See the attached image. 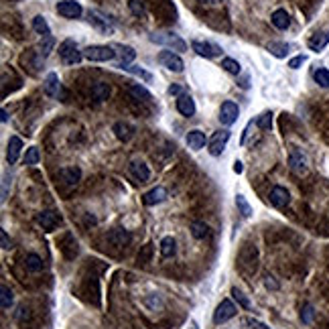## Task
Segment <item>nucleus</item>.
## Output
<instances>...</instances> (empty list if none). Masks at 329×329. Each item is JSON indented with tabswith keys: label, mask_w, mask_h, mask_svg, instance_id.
Here are the masks:
<instances>
[{
	"label": "nucleus",
	"mask_w": 329,
	"mask_h": 329,
	"mask_svg": "<svg viewBox=\"0 0 329 329\" xmlns=\"http://www.w3.org/2000/svg\"><path fill=\"white\" fill-rule=\"evenodd\" d=\"M108 242L112 244L114 248H124L130 244V240H132V234L130 232H126V230H122V228H114V230H110L108 232Z\"/></svg>",
	"instance_id": "obj_12"
},
{
	"label": "nucleus",
	"mask_w": 329,
	"mask_h": 329,
	"mask_svg": "<svg viewBox=\"0 0 329 329\" xmlns=\"http://www.w3.org/2000/svg\"><path fill=\"white\" fill-rule=\"evenodd\" d=\"M128 171H130V175H132L136 181H140V183H145V181L151 179V169L143 163V161H132V163L128 165Z\"/></svg>",
	"instance_id": "obj_15"
},
{
	"label": "nucleus",
	"mask_w": 329,
	"mask_h": 329,
	"mask_svg": "<svg viewBox=\"0 0 329 329\" xmlns=\"http://www.w3.org/2000/svg\"><path fill=\"white\" fill-rule=\"evenodd\" d=\"M112 130H114L116 138H118V140H122V143H128V140L134 136V126H132V124H128V122H116Z\"/></svg>",
	"instance_id": "obj_18"
},
{
	"label": "nucleus",
	"mask_w": 329,
	"mask_h": 329,
	"mask_svg": "<svg viewBox=\"0 0 329 329\" xmlns=\"http://www.w3.org/2000/svg\"><path fill=\"white\" fill-rule=\"evenodd\" d=\"M0 120H2V122H8V112H6V110L0 112Z\"/></svg>",
	"instance_id": "obj_52"
},
{
	"label": "nucleus",
	"mask_w": 329,
	"mask_h": 329,
	"mask_svg": "<svg viewBox=\"0 0 329 329\" xmlns=\"http://www.w3.org/2000/svg\"><path fill=\"white\" fill-rule=\"evenodd\" d=\"M25 264H27V268H29L31 272H41V270H43V260H41V256H37V254H27V256H25Z\"/></svg>",
	"instance_id": "obj_33"
},
{
	"label": "nucleus",
	"mask_w": 329,
	"mask_h": 329,
	"mask_svg": "<svg viewBox=\"0 0 329 329\" xmlns=\"http://www.w3.org/2000/svg\"><path fill=\"white\" fill-rule=\"evenodd\" d=\"M151 252H153V244H147L145 250L138 254V262H140V264H147V262H149V258H151Z\"/></svg>",
	"instance_id": "obj_45"
},
{
	"label": "nucleus",
	"mask_w": 329,
	"mask_h": 329,
	"mask_svg": "<svg viewBox=\"0 0 329 329\" xmlns=\"http://www.w3.org/2000/svg\"><path fill=\"white\" fill-rule=\"evenodd\" d=\"M157 59H159V63H161L163 67H167L169 72H175V74H181V72H183V67H185L183 59H181L177 53H173L171 49L161 51V53L157 55Z\"/></svg>",
	"instance_id": "obj_4"
},
{
	"label": "nucleus",
	"mask_w": 329,
	"mask_h": 329,
	"mask_svg": "<svg viewBox=\"0 0 329 329\" xmlns=\"http://www.w3.org/2000/svg\"><path fill=\"white\" fill-rule=\"evenodd\" d=\"M59 57H61V61H63V63H67V65H76V63H80V61H82L83 53L78 49L76 41L65 39V41L59 45Z\"/></svg>",
	"instance_id": "obj_2"
},
{
	"label": "nucleus",
	"mask_w": 329,
	"mask_h": 329,
	"mask_svg": "<svg viewBox=\"0 0 329 329\" xmlns=\"http://www.w3.org/2000/svg\"><path fill=\"white\" fill-rule=\"evenodd\" d=\"M240 323H242V327L244 329H270L268 325H264L262 321H258V319H254V317H242Z\"/></svg>",
	"instance_id": "obj_40"
},
{
	"label": "nucleus",
	"mask_w": 329,
	"mask_h": 329,
	"mask_svg": "<svg viewBox=\"0 0 329 329\" xmlns=\"http://www.w3.org/2000/svg\"><path fill=\"white\" fill-rule=\"evenodd\" d=\"M313 80L317 85H321V87H329V72L327 69H323V67H319L315 74H313Z\"/></svg>",
	"instance_id": "obj_39"
},
{
	"label": "nucleus",
	"mask_w": 329,
	"mask_h": 329,
	"mask_svg": "<svg viewBox=\"0 0 329 329\" xmlns=\"http://www.w3.org/2000/svg\"><path fill=\"white\" fill-rule=\"evenodd\" d=\"M128 6H130V10H132V14H136V16H145V6H143L138 0H130V2H128Z\"/></svg>",
	"instance_id": "obj_44"
},
{
	"label": "nucleus",
	"mask_w": 329,
	"mask_h": 329,
	"mask_svg": "<svg viewBox=\"0 0 329 329\" xmlns=\"http://www.w3.org/2000/svg\"><path fill=\"white\" fill-rule=\"evenodd\" d=\"M8 197V177H4V181H2V201Z\"/></svg>",
	"instance_id": "obj_50"
},
{
	"label": "nucleus",
	"mask_w": 329,
	"mask_h": 329,
	"mask_svg": "<svg viewBox=\"0 0 329 329\" xmlns=\"http://www.w3.org/2000/svg\"><path fill=\"white\" fill-rule=\"evenodd\" d=\"M289 167H291V171L295 173V175H299V177H303L305 173H307V159H305V155L299 151V149H293L291 151V155H289Z\"/></svg>",
	"instance_id": "obj_10"
},
{
	"label": "nucleus",
	"mask_w": 329,
	"mask_h": 329,
	"mask_svg": "<svg viewBox=\"0 0 329 329\" xmlns=\"http://www.w3.org/2000/svg\"><path fill=\"white\" fill-rule=\"evenodd\" d=\"M256 126H258L260 130H270V126H272V112L260 114V116L256 118Z\"/></svg>",
	"instance_id": "obj_38"
},
{
	"label": "nucleus",
	"mask_w": 329,
	"mask_h": 329,
	"mask_svg": "<svg viewBox=\"0 0 329 329\" xmlns=\"http://www.w3.org/2000/svg\"><path fill=\"white\" fill-rule=\"evenodd\" d=\"M238 114H240V110H238V104H234V102H224L222 104V110H220V122L224 124V126H232L236 120H238Z\"/></svg>",
	"instance_id": "obj_9"
},
{
	"label": "nucleus",
	"mask_w": 329,
	"mask_h": 329,
	"mask_svg": "<svg viewBox=\"0 0 329 329\" xmlns=\"http://www.w3.org/2000/svg\"><path fill=\"white\" fill-rule=\"evenodd\" d=\"M177 110H179L183 116L191 118V116L195 114V102H193V98H191L189 93H181V96L177 98Z\"/></svg>",
	"instance_id": "obj_17"
},
{
	"label": "nucleus",
	"mask_w": 329,
	"mask_h": 329,
	"mask_svg": "<svg viewBox=\"0 0 329 329\" xmlns=\"http://www.w3.org/2000/svg\"><path fill=\"white\" fill-rule=\"evenodd\" d=\"M108 96H110V85L108 83L98 82L91 85V98L96 102H104V100H108Z\"/></svg>",
	"instance_id": "obj_26"
},
{
	"label": "nucleus",
	"mask_w": 329,
	"mask_h": 329,
	"mask_svg": "<svg viewBox=\"0 0 329 329\" xmlns=\"http://www.w3.org/2000/svg\"><path fill=\"white\" fill-rule=\"evenodd\" d=\"M242 171H244L242 163H240V161H236V163H234V173H242Z\"/></svg>",
	"instance_id": "obj_51"
},
{
	"label": "nucleus",
	"mask_w": 329,
	"mask_h": 329,
	"mask_svg": "<svg viewBox=\"0 0 329 329\" xmlns=\"http://www.w3.org/2000/svg\"><path fill=\"white\" fill-rule=\"evenodd\" d=\"M191 329H199V327H197V323H195V321H191Z\"/></svg>",
	"instance_id": "obj_54"
},
{
	"label": "nucleus",
	"mask_w": 329,
	"mask_h": 329,
	"mask_svg": "<svg viewBox=\"0 0 329 329\" xmlns=\"http://www.w3.org/2000/svg\"><path fill=\"white\" fill-rule=\"evenodd\" d=\"M20 149H22V140H20L18 136H10V140H8V151H6V161L10 165H14L18 161Z\"/></svg>",
	"instance_id": "obj_19"
},
{
	"label": "nucleus",
	"mask_w": 329,
	"mask_h": 329,
	"mask_svg": "<svg viewBox=\"0 0 329 329\" xmlns=\"http://www.w3.org/2000/svg\"><path fill=\"white\" fill-rule=\"evenodd\" d=\"M118 69H122V72H128V74H132V76H136V78H140L143 82L151 83L153 82V74H149V72H145L143 67H138V65H120Z\"/></svg>",
	"instance_id": "obj_25"
},
{
	"label": "nucleus",
	"mask_w": 329,
	"mask_h": 329,
	"mask_svg": "<svg viewBox=\"0 0 329 329\" xmlns=\"http://www.w3.org/2000/svg\"><path fill=\"white\" fill-rule=\"evenodd\" d=\"M199 2H203V4H216V2H220V0H199Z\"/></svg>",
	"instance_id": "obj_53"
},
{
	"label": "nucleus",
	"mask_w": 329,
	"mask_h": 329,
	"mask_svg": "<svg viewBox=\"0 0 329 329\" xmlns=\"http://www.w3.org/2000/svg\"><path fill=\"white\" fill-rule=\"evenodd\" d=\"M236 313H238L236 305H234L230 299H224V301L218 305L216 313H214V323H216V325H222V323H226L228 319L236 317Z\"/></svg>",
	"instance_id": "obj_5"
},
{
	"label": "nucleus",
	"mask_w": 329,
	"mask_h": 329,
	"mask_svg": "<svg viewBox=\"0 0 329 329\" xmlns=\"http://www.w3.org/2000/svg\"><path fill=\"white\" fill-rule=\"evenodd\" d=\"M151 41L165 45L167 49H173V51H185L187 49V43L175 33H155V35H151Z\"/></svg>",
	"instance_id": "obj_3"
},
{
	"label": "nucleus",
	"mask_w": 329,
	"mask_h": 329,
	"mask_svg": "<svg viewBox=\"0 0 329 329\" xmlns=\"http://www.w3.org/2000/svg\"><path fill=\"white\" fill-rule=\"evenodd\" d=\"M268 51H270L274 57L283 59V57H287V55H289L291 45H289V43H270V45H268Z\"/></svg>",
	"instance_id": "obj_32"
},
{
	"label": "nucleus",
	"mask_w": 329,
	"mask_h": 329,
	"mask_svg": "<svg viewBox=\"0 0 329 329\" xmlns=\"http://www.w3.org/2000/svg\"><path fill=\"white\" fill-rule=\"evenodd\" d=\"M313 307L311 305H305L303 309H301V319H303V323H311L313 321Z\"/></svg>",
	"instance_id": "obj_43"
},
{
	"label": "nucleus",
	"mask_w": 329,
	"mask_h": 329,
	"mask_svg": "<svg viewBox=\"0 0 329 329\" xmlns=\"http://www.w3.org/2000/svg\"><path fill=\"white\" fill-rule=\"evenodd\" d=\"M89 22H93L102 33H112V25H110L108 18L102 16L98 10H89Z\"/></svg>",
	"instance_id": "obj_23"
},
{
	"label": "nucleus",
	"mask_w": 329,
	"mask_h": 329,
	"mask_svg": "<svg viewBox=\"0 0 329 329\" xmlns=\"http://www.w3.org/2000/svg\"><path fill=\"white\" fill-rule=\"evenodd\" d=\"M270 203L274 207H287L291 203V193L285 189V187H272L270 189Z\"/></svg>",
	"instance_id": "obj_14"
},
{
	"label": "nucleus",
	"mask_w": 329,
	"mask_h": 329,
	"mask_svg": "<svg viewBox=\"0 0 329 329\" xmlns=\"http://www.w3.org/2000/svg\"><path fill=\"white\" fill-rule=\"evenodd\" d=\"M0 244L4 250H10L12 248V240L8 238V234H6V230H0Z\"/></svg>",
	"instance_id": "obj_47"
},
{
	"label": "nucleus",
	"mask_w": 329,
	"mask_h": 329,
	"mask_svg": "<svg viewBox=\"0 0 329 329\" xmlns=\"http://www.w3.org/2000/svg\"><path fill=\"white\" fill-rule=\"evenodd\" d=\"M187 145H189V149H193V151L203 149V147H205V134H203L201 130H191V132L187 134Z\"/></svg>",
	"instance_id": "obj_24"
},
{
	"label": "nucleus",
	"mask_w": 329,
	"mask_h": 329,
	"mask_svg": "<svg viewBox=\"0 0 329 329\" xmlns=\"http://www.w3.org/2000/svg\"><path fill=\"white\" fill-rule=\"evenodd\" d=\"M45 93L49 96V98H53V96H57L59 93V78H57V74H47V78H45Z\"/></svg>",
	"instance_id": "obj_28"
},
{
	"label": "nucleus",
	"mask_w": 329,
	"mask_h": 329,
	"mask_svg": "<svg viewBox=\"0 0 329 329\" xmlns=\"http://www.w3.org/2000/svg\"><path fill=\"white\" fill-rule=\"evenodd\" d=\"M57 12L65 18H78L83 12V8L76 0H61V2H57Z\"/></svg>",
	"instance_id": "obj_11"
},
{
	"label": "nucleus",
	"mask_w": 329,
	"mask_h": 329,
	"mask_svg": "<svg viewBox=\"0 0 329 329\" xmlns=\"http://www.w3.org/2000/svg\"><path fill=\"white\" fill-rule=\"evenodd\" d=\"M191 49H193L197 55L205 57V59H214V57L222 55V47L216 45V43H209V41H193V43H191Z\"/></svg>",
	"instance_id": "obj_6"
},
{
	"label": "nucleus",
	"mask_w": 329,
	"mask_h": 329,
	"mask_svg": "<svg viewBox=\"0 0 329 329\" xmlns=\"http://www.w3.org/2000/svg\"><path fill=\"white\" fill-rule=\"evenodd\" d=\"M59 179H61L65 185L74 187V185H78L80 179H82V169H78V167H65V169L59 171Z\"/></svg>",
	"instance_id": "obj_16"
},
{
	"label": "nucleus",
	"mask_w": 329,
	"mask_h": 329,
	"mask_svg": "<svg viewBox=\"0 0 329 329\" xmlns=\"http://www.w3.org/2000/svg\"><path fill=\"white\" fill-rule=\"evenodd\" d=\"M53 47H55V39H53V37H43V41H41V43H39V47H37V53L45 59V57L51 53V49H53Z\"/></svg>",
	"instance_id": "obj_34"
},
{
	"label": "nucleus",
	"mask_w": 329,
	"mask_h": 329,
	"mask_svg": "<svg viewBox=\"0 0 329 329\" xmlns=\"http://www.w3.org/2000/svg\"><path fill=\"white\" fill-rule=\"evenodd\" d=\"M165 199H167V189L165 187H155L149 193H145V197H143L145 205H157V203H163Z\"/></svg>",
	"instance_id": "obj_20"
},
{
	"label": "nucleus",
	"mask_w": 329,
	"mask_h": 329,
	"mask_svg": "<svg viewBox=\"0 0 329 329\" xmlns=\"http://www.w3.org/2000/svg\"><path fill=\"white\" fill-rule=\"evenodd\" d=\"M264 285H266V289H274V291L278 289V283H276L272 276H266V278H264Z\"/></svg>",
	"instance_id": "obj_49"
},
{
	"label": "nucleus",
	"mask_w": 329,
	"mask_h": 329,
	"mask_svg": "<svg viewBox=\"0 0 329 329\" xmlns=\"http://www.w3.org/2000/svg\"><path fill=\"white\" fill-rule=\"evenodd\" d=\"M39 159H41L39 149L31 147V149L27 151V155H25V165H37V163H39Z\"/></svg>",
	"instance_id": "obj_41"
},
{
	"label": "nucleus",
	"mask_w": 329,
	"mask_h": 329,
	"mask_svg": "<svg viewBox=\"0 0 329 329\" xmlns=\"http://www.w3.org/2000/svg\"><path fill=\"white\" fill-rule=\"evenodd\" d=\"M112 47H114L116 57H118L116 67H120V65H130V63L136 59V51H134L132 47H128V45H112Z\"/></svg>",
	"instance_id": "obj_13"
},
{
	"label": "nucleus",
	"mask_w": 329,
	"mask_h": 329,
	"mask_svg": "<svg viewBox=\"0 0 329 329\" xmlns=\"http://www.w3.org/2000/svg\"><path fill=\"white\" fill-rule=\"evenodd\" d=\"M236 207H238V212H240V216L242 218H250L252 216V207H250V203L246 201V197L244 195H236Z\"/></svg>",
	"instance_id": "obj_35"
},
{
	"label": "nucleus",
	"mask_w": 329,
	"mask_h": 329,
	"mask_svg": "<svg viewBox=\"0 0 329 329\" xmlns=\"http://www.w3.org/2000/svg\"><path fill=\"white\" fill-rule=\"evenodd\" d=\"M169 93H171V96H177V98H179V96H181V93H185V91H183V87H181V85L173 83V85L169 87Z\"/></svg>",
	"instance_id": "obj_48"
},
{
	"label": "nucleus",
	"mask_w": 329,
	"mask_h": 329,
	"mask_svg": "<svg viewBox=\"0 0 329 329\" xmlns=\"http://www.w3.org/2000/svg\"><path fill=\"white\" fill-rule=\"evenodd\" d=\"M222 67L228 72V74H232V76H238L240 72H242V67H240V63L236 61V59H232V57H226L224 61H222Z\"/></svg>",
	"instance_id": "obj_37"
},
{
	"label": "nucleus",
	"mask_w": 329,
	"mask_h": 329,
	"mask_svg": "<svg viewBox=\"0 0 329 329\" xmlns=\"http://www.w3.org/2000/svg\"><path fill=\"white\" fill-rule=\"evenodd\" d=\"M270 20H272V25H274L278 31H287V29H289V25H291V16H289V12H287V10H283V8L274 10V12H272V16H270Z\"/></svg>",
	"instance_id": "obj_21"
},
{
	"label": "nucleus",
	"mask_w": 329,
	"mask_h": 329,
	"mask_svg": "<svg viewBox=\"0 0 329 329\" xmlns=\"http://www.w3.org/2000/svg\"><path fill=\"white\" fill-rule=\"evenodd\" d=\"M130 93L134 96V98H143L145 102H149V100H153V96H151V91L147 89V87H143V85H138V83H132L130 85Z\"/></svg>",
	"instance_id": "obj_36"
},
{
	"label": "nucleus",
	"mask_w": 329,
	"mask_h": 329,
	"mask_svg": "<svg viewBox=\"0 0 329 329\" xmlns=\"http://www.w3.org/2000/svg\"><path fill=\"white\" fill-rule=\"evenodd\" d=\"M83 57L89 61L102 63V61H112L116 57V51L114 47H108V45H89L83 49Z\"/></svg>",
	"instance_id": "obj_1"
},
{
	"label": "nucleus",
	"mask_w": 329,
	"mask_h": 329,
	"mask_svg": "<svg viewBox=\"0 0 329 329\" xmlns=\"http://www.w3.org/2000/svg\"><path fill=\"white\" fill-rule=\"evenodd\" d=\"M329 43V31H325V33H317V35H313L311 39H309V49L311 51H315V53H319V51H323L325 47H327Z\"/></svg>",
	"instance_id": "obj_22"
},
{
	"label": "nucleus",
	"mask_w": 329,
	"mask_h": 329,
	"mask_svg": "<svg viewBox=\"0 0 329 329\" xmlns=\"http://www.w3.org/2000/svg\"><path fill=\"white\" fill-rule=\"evenodd\" d=\"M35 222H37L45 232H51V230H55V228L61 224V218H59L55 212L47 209V212H39V214L35 216Z\"/></svg>",
	"instance_id": "obj_8"
},
{
	"label": "nucleus",
	"mask_w": 329,
	"mask_h": 329,
	"mask_svg": "<svg viewBox=\"0 0 329 329\" xmlns=\"http://www.w3.org/2000/svg\"><path fill=\"white\" fill-rule=\"evenodd\" d=\"M191 234H193V238H197V240H205V238L212 236V230H209V226H207L205 222H193V224H191Z\"/></svg>",
	"instance_id": "obj_27"
},
{
	"label": "nucleus",
	"mask_w": 329,
	"mask_h": 329,
	"mask_svg": "<svg viewBox=\"0 0 329 329\" xmlns=\"http://www.w3.org/2000/svg\"><path fill=\"white\" fill-rule=\"evenodd\" d=\"M228 140H230V130H220V132H216V134L209 138V143H207L209 155H212V157H220V155L224 153Z\"/></svg>",
	"instance_id": "obj_7"
},
{
	"label": "nucleus",
	"mask_w": 329,
	"mask_h": 329,
	"mask_svg": "<svg viewBox=\"0 0 329 329\" xmlns=\"http://www.w3.org/2000/svg\"><path fill=\"white\" fill-rule=\"evenodd\" d=\"M12 303H14V293L6 285H2V289H0V305H2V309L8 311L12 307Z\"/></svg>",
	"instance_id": "obj_30"
},
{
	"label": "nucleus",
	"mask_w": 329,
	"mask_h": 329,
	"mask_svg": "<svg viewBox=\"0 0 329 329\" xmlns=\"http://www.w3.org/2000/svg\"><path fill=\"white\" fill-rule=\"evenodd\" d=\"M232 295H234V299H236V301H238V303H240L244 309H250V301H248L246 295H244L242 291H238V289L234 287V289H232Z\"/></svg>",
	"instance_id": "obj_42"
},
{
	"label": "nucleus",
	"mask_w": 329,
	"mask_h": 329,
	"mask_svg": "<svg viewBox=\"0 0 329 329\" xmlns=\"http://www.w3.org/2000/svg\"><path fill=\"white\" fill-rule=\"evenodd\" d=\"M177 254V242H175V238H171V236H167L161 240V256L163 258H173Z\"/></svg>",
	"instance_id": "obj_29"
},
{
	"label": "nucleus",
	"mask_w": 329,
	"mask_h": 329,
	"mask_svg": "<svg viewBox=\"0 0 329 329\" xmlns=\"http://www.w3.org/2000/svg\"><path fill=\"white\" fill-rule=\"evenodd\" d=\"M33 29L41 35V37H51V29H49V25H47V20L39 14V16H35L33 18Z\"/></svg>",
	"instance_id": "obj_31"
},
{
	"label": "nucleus",
	"mask_w": 329,
	"mask_h": 329,
	"mask_svg": "<svg viewBox=\"0 0 329 329\" xmlns=\"http://www.w3.org/2000/svg\"><path fill=\"white\" fill-rule=\"evenodd\" d=\"M305 59H307L305 55H297V57H293V59L289 61V67H291V69H299V67L305 63Z\"/></svg>",
	"instance_id": "obj_46"
}]
</instances>
